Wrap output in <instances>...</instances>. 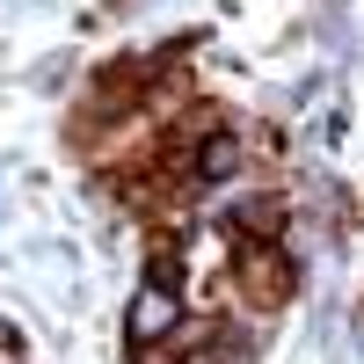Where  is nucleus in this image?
<instances>
[{
  "label": "nucleus",
  "instance_id": "nucleus-1",
  "mask_svg": "<svg viewBox=\"0 0 364 364\" xmlns=\"http://www.w3.org/2000/svg\"><path fill=\"white\" fill-rule=\"evenodd\" d=\"M240 284H255L262 306H284V291H291V262H284L277 248H262V240H255V248L240 255Z\"/></svg>",
  "mask_w": 364,
  "mask_h": 364
},
{
  "label": "nucleus",
  "instance_id": "nucleus-2",
  "mask_svg": "<svg viewBox=\"0 0 364 364\" xmlns=\"http://www.w3.org/2000/svg\"><path fill=\"white\" fill-rule=\"evenodd\" d=\"M168 321H175V291H168V277H154V284H146V299H139V314H132V336L154 343Z\"/></svg>",
  "mask_w": 364,
  "mask_h": 364
}]
</instances>
